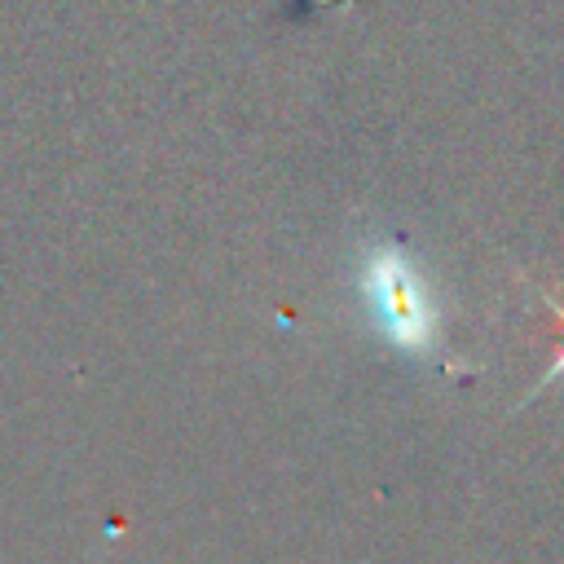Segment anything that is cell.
I'll return each instance as SVG.
<instances>
[{"mask_svg":"<svg viewBox=\"0 0 564 564\" xmlns=\"http://www.w3.org/2000/svg\"><path fill=\"white\" fill-rule=\"evenodd\" d=\"M357 291H361L370 326L392 348H401L410 357H423L436 348L441 313H436V300H432L423 269L414 264V256L401 242H375L361 256Z\"/></svg>","mask_w":564,"mask_h":564,"instance_id":"1","label":"cell"}]
</instances>
